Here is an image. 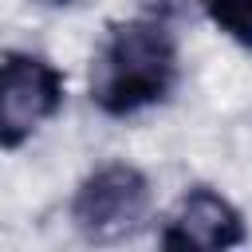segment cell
Returning <instances> with one entry per match:
<instances>
[{"instance_id":"cell-1","label":"cell","mask_w":252,"mask_h":252,"mask_svg":"<svg viewBox=\"0 0 252 252\" xmlns=\"http://www.w3.org/2000/svg\"><path fill=\"white\" fill-rule=\"evenodd\" d=\"M181 75L177 35L165 12L130 16L106 28L91 59V102L110 118H130L173 94Z\"/></svg>"},{"instance_id":"cell-2","label":"cell","mask_w":252,"mask_h":252,"mask_svg":"<svg viewBox=\"0 0 252 252\" xmlns=\"http://www.w3.org/2000/svg\"><path fill=\"white\" fill-rule=\"evenodd\" d=\"M150 177L130 161L91 169L71 197V224L87 244H122L146 228Z\"/></svg>"},{"instance_id":"cell-3","label":"cell","mask_w":252,"mask_h":252,"mask_svg":"<svg viewBox=\"0 0 252 252\" xmlns=\"http://www.w3.org/2000/svg\"><path fill=\"white\" fill-rule=\"evenodd\" d=\"M63 110V71L32 51L0 55V146L20 150Z\"/></svg>"},{"instance_id":"cell-4","label":"cell","mask_w":252,"mask_h":252,"mask_svg":"<svg viewBox=\"0 0 252 252\" xmlns=\"http://www.w3.org/2000/svg\"><path fill=\"white\" fill-rule=\"evenodd\" d=\"M161 248H205V252H217V248H236L248 240L244 232V217L240 209L209 189V185H193L177 205L173 213L165 217V228H161Z\"/></svg>"},{"instance_id":"cell-5","label":"cell","mask_w":252,"mask_h":252,"mask_svg":"<svg viewBox=\"0 0 252 252\" xmlns=\"http://www.w3.org/2000/svg\"><path fill=\"white\" fill-rule=\"evenodd\" d=\"M209 20L240 47H252V0H205Z\"/></svg>"},{"instance_id":"cell-6","label":"cell","mask_w":252,"mask_h":252,"mask_svg":"<svg viewBox=\"0 0 252 252\" xmlns=\"http://www.w3.org/2000/svg\"><path fill=\"white\" fill-rule=\"evenodd\" d=\"M43 4H75V0H43Z\"/></svg>"}]
</instances>
